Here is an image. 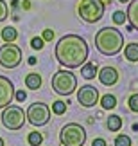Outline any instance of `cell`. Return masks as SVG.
<instances>
[{
  "label": "cell",
  "mask_w": 138,
  "mask_h": 146,
  "mask_svg": "<svg viewBox=\"0 0 138 146\" xmlns=\"http://www.w3.org/2000/svg\"><path fill=\"white\" fill-rule=\"evenodd\" d=\"M56 58L67 69H77L88 60V43L77 35H67L56 43Z\"/></svg>",
  "instance_id": "1"
},
{
  "label": "cell",
  "mask_w": 138,
  "mask_h": 146,
  "mask_svg": "<svg viewBox=\"0 0 138 146\" xmlns=\"http://www.w3.org/2000/svg\"><path fill=\"white\" fill-rule=\"evenodd\" d=\"M95 47L104 56H115L124 49V35L115 27H102L95 35Z\"/></svg>",
  "instance_id": "2"
},
{
  "label": "cell",
  "mask_w": 138,
  "mask_h": 146,
  "mask_svg": "<svg viewBox=\"0 0 138 146\" xmlns=\"http://www.w3.org/2000/svg\"><path fill=\"white\" fill-rule=\"evenodd\" d=\"M50 83H52L54 92L59 94V96H70L77 88V78L74 76V72H68V70L54 72Z\"/></svg>",
  "instance_id": "3"
},
{
  "label": "cell",
  "mask_w": 138,
  "mask_h": 146,
  "mask_svg": "<svg viewBox=\"0 0 138 146\" xmlns=\"http://www.w3.org/2000/svg\"><path fill=\"white\" fill-rule=\"evenodd\" d=\"M61 146H82L86 141V130L77 123L65 125L61 133H59Z\"/></svg>",
  "instance_id": "4"
},
{
  "label": "cell",
  "mask_w": 138,
  "mask_h": 146,
  "mask_svg": "<svg viewBox=\"0 0 138 146\" xmlns=\"http://www.w3.org/2000/svg\"><path fill=\"white\" fill-rule=\"evenodd\" d=\"M77 13L84 22L88 24H95L102 18L104 15V2L102 0H81Z\"/></svg>",
  "instance_id": "5"
},
{
  "label": "cell",
  "mask_w": 138,
  "mask_h": 146,
  "mask_svg": "<svg viewBox=\"0 0 138 146\" xmlns=\"http://www.w3.org/2000/svg\"><path fill=\"white\" fill-rule=\"evenodd\" d=\"M25 112L20 108V106L14 105H7L2 112V125L7 128V130H20L22 126L25 125Z\"/></svg>",
  "instance_id": "6"
},
{
  "label": "cell",
  "mask_w": 138,
  "mask_h": 146,
  "mask_svg": "<svg viewBox=\"0 0 138 146\" xmlns=\"http://www.w3.org/2000/svg\"><path fill=\"white\" fill-rule=\"evenodd\" d=\"M25 117L32 126H45L50 121V108L45 103H32L27 108Z\"/></svg>",
  "instance_id": "7"
},
{
  "label": "cell",
  "mask_w": 138,
  "mask_h": 146,
  "mask_svg": "<svg viewBox=\"0 0 138 146\" xmlns=\"http://www.w3.org/2000/svg\"><path fill=\"white\" fill-rule=\"evenodd\" d=\"M22 63V49L13 42L0 47V65L4 69H16Z\"/></svg>",
  "instance_id": "8"
},
{
  "label": "cell",
  "mask_w": 138,
  "mask_h": 146,
  "mask_svg": "<svg viewBox=\"0 0 138 146\" xmlns=\"http://www.w3.org/2000/svg\"><path fill=\"white\" fill-rule=\"evenodd\" d=\"M77 101L86 108H92L99 103V90L93 85H82L77 90Z\"/></svg>",
  "instance_id": "9"
},
{
  "label": "cell",
  "mask_w": 138,
  "mask_h": 146,
  "mask_svg": "<svg viewBox=\"0 0 138 146\" xmlns=\"http://www.w3.org/2000/svg\"><path fill=\"white\" fill-rule=\"evenodd\" d=\"M14 98V87L9 78L0 76V108H5Z\"/></svg>",
  "instance_id": "10"
},
{
  "label": "cell",
  "mask_w": 138,
  "mask_h": 146,
  "mask_svg": "<svg viewBox=\"0 0 138 146\" xmlns=\"http://www.w3.org/2000/svg\"><path fill=\"white\" fill-rule=\"evenodd\" d=\"M97 76H99V81L106 87H113L115 83L118 81V70L113 69V67H102V69L97 72Z\"/></svg>",
  "instance_id": "11"
},
{
  "label": "cell",
  "mask_w": 138,
  "mask_h": 146,
  "mask_svg": "<svg viewBox=\"0 0 138 146\" xmlns=\"http://www.w3.org/2000/svg\"><path fill=\"white\" fill-rule=\"evenodd\" d=\"M126 16L129 20V25L138 31V0H129V7H128Z\"/></svg>",
  "instance_id": "12"
},
{
  "label": "cell",
  "mask_w": 138,
  "mask_h": 146,
  "mask_svg": "<svg viewBox=\"0 0 138 146\" xmlns=\"http://www.w3.org/2000/svg\"><path fill=\"white\" fill-rule=\"evenodd\" d=\"M25 85L31 88V90H38L41 87V76L38 72H31V74L25 76Z\"/></svg>",
  "instance_id": "13"
},
{
  "label": "cell",
  "mask_w": 138,
  "mask_h": 146,
  "mask_svg": "<svg viewBox=\"0 0 138 146\" xmlns=\"http://www.w3.org/2000/svg\"><path fill=\"white\" fill-rule=\"evenodd\" d=\"M124 54H126V58H128V61L136 63L138 61V43H128V45L124 47Z\"/></svg>",
  "instance_id": "14"
},
{
  "label": "cell",
  "mask_w": 138,
  "mask_h": 146,
  "mask_svg": "<svg viewBox=\"0 0 138 146\" xmlns=\"http://www.w3.org/2000/svg\"><path fill=\"white\" fill-rule=\"evenodd\" d=\"M97 72H99V70H97V65H95V63H86V65L81 67V74H82V78H84V80H93Z\"/></svg>",
  "instance_id": "15"
},
{
  "label": "cell",
  "mask_w": 138,
  "mask_h": 146,
  "mask_svg": "<svg viewBox=\"0 0 138 146\" xmlns=\"http://www.w3.org/2000/svg\"><path fill=\"white\" fill-rule=\"evenodd\" d=\"M0 36H2V40L5 42V43H11V42H14L16 38H18V33H16V29L14 27H4L2 29V33H0Z\"/></svg>",
  "instance_id": "16"
},
{
  "label": "cell",
  "mask_w": 138,
  "mask_h": 146,
  "mask_svg": "<svg viewBox=\"0 0 138 146\" xmlns=\"http://www.w3.org/2000/svg\"><path fill=\"white\" fill-rule=\"evenodd\" d=\"M122 128V117L120 115H109L108 117V130L109 132H118Z\"/></svg>",
  "instance_id": "17"
},
{
  "label": "cell",
  "mask_w": 138,
  "mask_h": 146,
  "mask_svg": "<svg viewBox=\"0 0 138 146\" xmlns=\"http://www.w3.org/2000/svg\"><path fill=\"white\" fill-rule=\"evenodd\" d=\"M101 106L104 110H113L115 106H117V98L111 96V94H106V96H102L101 99Z\"/></svg>",
  "instance_id": "18"
},
{
  "label": "cell",
  "mask_w": 138,
  "mask_h": 146,
  "mask_svg": "<svg viewBox=\"0 0 138 146\" xmlns=\"http://www.w3.org/2000/svg\"><path fill=\"white\" fill-rule=\"evenodd\" d=\"M27 141H29L31 146H40L43 143V135L40 132H31L29 135H27Z\"/></svg>",
  "instance_id": "19"
},
{
  "label": "cell",
  "mask_w": 138,
  "mask_h": 146,
  "mask_svg": "<svg viewBox=\"0 0 138 146\" xmlns=\"http://www.w3.org/2000/svg\"><path fill=\"white\" fill-rule=\"evenodd\" d=\"M52 112L56 115H63L65 112H67V103H65V101H54L52 103Z\"/></svg>",
  "instance_id": "20"
},
{
  "label": "cell",
  "mask_w": 138,
  "mask_h": 146,
  "mask_svg": "<svg viewBox=\"0 0 138 146\" xmlns=\"http://www.w3.org/2000/svg\"><path fill=\"white\" fill-rule=\"evenodd\" d=\"M115 146H131L129 135H117V139H115Z\"/></svg>",
  "instance_id": "21"
},
{
  "label": "cell",
  "mask_w": 138,
  "mask_h": 146,
  "mask_svg": "<svg viewBox=\"0 0 138 146\" xmlns=\"http://www.w3.org/2000/svg\"><path fill=\"white\" fill-rule=\"evenodd\" d=\"M126 20H128V16H126V13H122V11H115V13H113V22H115L117 25L124 24Z\"/></svg>",
  "instance_id": "22"
},
{
  "label": "cell",
  "mask_w": 138,
  "mask_h": 146,
  "mask_svg": "<svg viewBox=\"0 0 138 146\" xmlns=\"http://www.w3.org/2000/svg\"><path fill=\"white\" fill-rule=\"evenodd\" d=\"M7 16H9V7L4 0H0V22H4Z\"/></svg>",
  "instance_id": "23"
},
{
  "label": "cell",
  "mask_w": 138,
  "mask_h": 146,
  "mask_svg": "<svg viewBox=\"0 0 138 146\" xmlns=\"http://www.w3.org/2000/svg\"><path fill=\"white\" fill-rule=\"evenodd\" d=\"M128 105H129V108H131V110H133V112H136V114H138V94H133V96L129 98Z\"/></svg>",
  "instance_id": "24"
},
{
  "label": "cell",
  "mask_w": 138,
  "mask_h": 146,
  "mask_svg": "<svg viewBox=\"0 0 138 146\" xmlns=\"http://www.w3.org/2000/svg\"><path fill=\"white\" fill-rule=\"evenodd\" d=\"M31 47H32V49H38V50H40V49H43V38H38V36H34V38L31 40Z\"/></svg>",
  "instance_id": "25"
},
{
  "label": "cell",
  "mask_w": 138,
  "mask_h": 146,
  "mask_svg": "<svg viewBox=\"0 0 138 146\" xmlns=\"http://www.w3.org/2000/svg\"><path fill=\"white\" fill-rule=\"evenodd\" d=\"M54 38V31L52 29H45L43 31V42H50Z\"/></svg>",
  "instance_id": "26"
},
{
  "label": "cell",
  "mask_w": 138,
  "mask_h": 146,
  "mask_svg": "<svg viewBox=\"0 0 138 146\" xmlns=\"http://www.w3.org/2000/svg\"><path fill=\"white\" fill-rule=\"evenodd\" d=\"M14 98H16V101H25L27 99V94L24 90H18V92H14Z\"/></svg>",
  "instance_id": "27"
},
{
  "label": "cell",
  "mask_w": 138,
  "mask_h": 146,
  "mask_svg": "<svg viewBox=\"0 0 138 146\" xmlns=\"http://www.w3.org/2000/svg\"><path fill=\"white\" fill-rule=\"evenodd\" d=\"M92 146H106V141H104V139H93V143H92Z\"/></svg>",
  "instance_id": "28"
},
{
  "label": "cell",
  "mask_w": 138,
  "mask_h": 146,
  "mask_svg": "<svg viewBox=\"0 0 138 146\" xmlns=\"http://www.w3.org/2000/svg\"><path fill=\"white\" fill-rule=\"evenodd\" d=\"M29 65H36V58H29Z\"/></svg>",
  "instance_id": "29"
},
{
  "label": "cell",
  "mask_w": 138,
  "mask_h": 146,
  "mask_svg": "<svg viewBox=\"0 0 138 146\" xmlns=\"http://www.w3.org/2000/svg\"><path fill=\"white\" fill-rule=\"evenodd\" d=\"M0 146H4V139L2 137H0Z\"/></svg>",
  "instance_id": "30"
},
{
  "label": "cell",
  "mask_w": 138,
  "mask_h": 146,
  "mask_svg": "<svg viewBox=\"0 0 138 146\" xmlns=\"http://www.w3.org/2000/svg\"><path fill=\"white\" fill-rule=\"evenodd\" d=\"M118 2H122V4H126V2H129V0H118Z\"/></svg>",
  "instance_id": "31"
}]
</instances>
